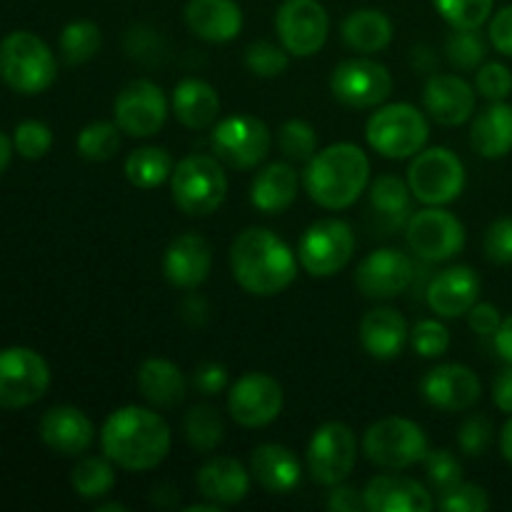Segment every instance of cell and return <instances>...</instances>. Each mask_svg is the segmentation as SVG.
Masks as SVG:
<instances>
[{
    "mask_svg": "<svg viewBox=\"0 0 512 512\" xmlns=\"http://www.w3.org/2000/svg\"><path fill=\"white\" fill-rule=\"evenodd\" d=\"M173 433L165 418L143 405H125L113 410L100 430V448L105 458L130 473L153 470L168 458Z\"/></svg>",
    "mask_w": 512,
    "mask_h": 512,
    "instance_id": "1",
    "label": "cell"
},
{
    "mask_svg": "<svg viewBox=\"0 0 512 512\" xmlns=\"http://www.w3.org/2000/svg\"><path fill=\"white\" fill-rule=\"evenodd\" d=\"M295 253L268 228H248L230 245V270L245 293L273 298L290 288L298 275Z\"/></svg>",
    "mask_w": 512,
    "mask_h": 512,
    "instance_id": "2",
    "label": "cell"
},
{
    "mask_svg": "<svg viewBox=\"0 0 512 512\" xmlns=\"http://www.w3.org/2000/svg\"><path fill=\"white\" fill-rule=\"evenodd\" d=\"M368 183L370 160L355 143L328 145L305 163V193L325 210H345L355 205Z\"/></svg>",
    "mask_w": 512,
    "mask_h": 512,
    "instance_id": "3",
    "label": "cell"
},
{
    "mask_svg": "<svg viewBox=\"0 0 512 512\" xmlns=\"http://www.w3.org/2000/svg\"><path fill=\"white\" fill-rule=\"evenodd\" d=\"M170 193L178 210L193 218H205L225 203L228 175L213 155H185L170 175Z\"/></svg>",
    "mask_w": 512,
    "mask_h": 512,
    "instance_id": "4",
    "label": "cell"
},
{
    "mask_svg": "<svg viewBox=\"0 0 512 512\" xmlns=\"http://www.w3.org/2000/svg\"><path fill=\"white\" fill-rule=\"evenodd\" d=\"M58 63L48 45L28 30H15L0 43V78L15 93L35 95L53 85Z\"/></svg>",
    "mask_w": 512,
    "mask_h": 512,
    "instance_id": "5",
    "label": "cell"
},
{
    "mask_svg": "<svg viewBox=\"0 0 512 512\" xmlns=\"http://www.w3.org/2000/svg\"><path fill=\"white\" fill-rule=\"evenodd\" d=\"M370 148L390 160H405L418 155L430 138L425 115L410 103L378 105L365 125Z\"/></svg>",
    "mask_w": 512,
    "mask_h": 512,
    "instance_id": "6",
    "label": "cell"
},
{
    "mask_svg": "<svg viewBox=\"0 0 512 512\" xmlns=\"http://www.w3.org/2000/svg\"><path fill=\"white\" fill-rule=\"evenodd\" d=\"M428 435L408 418H383L363 435V453L385 470H405L428 455Z\"/></svg>",
    "mask_w": 512,
    "mask_h": 512,
    "instance_id": "7",
    "label": "cell"
},
{
    "mask_svg": "<svg viewBox=\"0 0 512 512\" xmlns=\"http://www.w3.org/2000/svg\"><path fill=\"white\" fill-rule=\"evenodd\" d=\"M408 185L413 198L423 205H448L460 198L465 188V165L450 148H428L413 155L408 168Z\"/></svg>",
    "mask_w": 512,
    "mask_h": 512,
    "instance_id": "8",
    "label": "cell"
},
{
    "mask_svg": "<svg viewBox=\"0 0 512 512\" xmlns=\"http://www.w3.org/2000/svg\"><path fill=\"white\" fill-rule=\"evenodd\" d=\"M210 145L220 163L235 170H253L268 158L273 148V133L263 120L253 115H230L210 133Z\"/></svg>",
    "mask_w": 512,
    "mask_h": 512,
    "instance_id": "9",
    "label": "cell"
},
{
    "mask_svg": "<svg viewBox=\"0 0 512 512\" xmlns=\"http://www.w3.org/2000/svg\"><path fill=\"white\" fill-rule=\"evenodd\" d=\"M308 473L318 485L333 488V485L345 483L358 463V438L353 428L340 420L320 425L308 443Z\"/></svg>",
    "mask_w": 512,
    "mask_h": 512,
    "instance_id": "10",
    "label": "cell"
},
{
    "mask_svg": "<svg viewBox=\"0 0 512 512\" xmlns=\"http://www.w3.org/2000/svg\"><path fill=\"white\" fill-rule=\"evenodd\" d=\"M355 255V233L345 220L325 218L310 225L298 243V260L305 273L330 278Z\"/></svg>",
    "mask_w": 512,
    "mask_h": 512,
    "instance_id": "11",
    "label": "cell"
},
{
    "mask_svg": "<svg viewBox=\"0 0 512 512\" xmlns=\"http://www.w3.org/2000/svg\"><path fill=\"white\" fill-rule=\"evenodd\" d=\"M405 238L410 250L428 263H445L455 258L465 245V225L458 215L443 210V205H428L405 223Z\"/></svg>",
    "mask_w": 512,
    "mask_h": 512,
    "instance_id": "12",
    "label": "cell"
},
{
    "mask_svg": "<svg viewBox=\"0 0 512 512\" xmlns=\"http://www.w3.org/2000/svg\"><path fill=\"white\" fill-rule=\"evenodd\" d=\"M50 385V368L30 348L0 350V408L18 410L38 403Z\"/></svg>",
    "mask_w": 512,
    "mask_h": 512,
    "instance_id": "13",
    "label": "cell"
},
{
    "mask_svg": "<svg viewBox=\"0 0 512 512\" xmlns=\"http://www.w3.org/2000/svg\"><path fill=\"white\" fill-rule=\"evenodd\" d=\"M280 45L295 58L320 53L330 33L328 10L318 0H285L275 13Z\"/></svg>",
    "mask_w": 512,
    "mask_h": 512,
    "instance_id": "14",
    "label": "cell"
},
{
    "mask_svg": "<svg viewBox=\"0 0 512 512\" xmlns=\"http://www.w3.org/2000/svg\"><path fill=\"white\" fill-rule=\"evenodd\" d=\"M330 90L350 108H378L393 93V75L378 60L350 58L335 65Z\"/></svg>",
    "mask_w": 512,
    "mask_h": 512,
    "instance_id": "15",
    "label": "cell"
},
{
    "mask_svg": "<svg viewBox=\"0 0 512 512\" xmlns=\"http://www.w3.org/2000/svg\"><path fill=\"white\" fill-rule=\"evenodd\" d=\"M168 98L153 80H130L113 103L115 123L130 138H150L168 120Z\"/></svg>",
    "mask_w": 512,
    "mask_h": 512,
    "instance_id": "16",
    "label": "cell"
},
{
    "mask_svg": "<svg viewBox=\"0 0 512 512\" xmlns=\"http://www.w3.org/2000/svg\"><path fill=\"white\" fill-rule=\"evenodd\" d=\"M283 385L268 373H245L228 390V413L243 428H265L283 413Z\"/></svg>",
    "mask_w": 512,
    "mask_h": 512,
    "instance_id": "17",
    "label": "cell"
},
{
    "mask_svg": "<svg viewBox=\"0 0 512 512\" xmlns=\"http://www.w3.org/2000/svg\"><path fill=\"white\" fill-rule=\"evenodd\" d=\"M415 280V263L398 248H378L360 260L355 285L365 298L390 300L403 295Z\"/></svg>",
    "mask_w": 512,
    "mask_h": 512,
    "instance_id": "18",
    "label": "cell"
},
{
    "mask_svg": "<svg viewBox=\"0 0 512 512\" xmlns=\"http://www.w3.org/2000/svg\"><path fill=\"white\" fill-rule=\"evenodd\" d=\"M420 393L433 408L445 410V413H463L478 403L483 385L468 365L443 363L425 373Z\"/></svg>",
    "mask_w": 512,
    "mask_h": 512,
    "instance_id": "19",
    "label": "cell"
},
{
    "mask_svg": "<svg viewBox=\"0 0 512 512\" xmlns=\"http://www.w3.org/2000/svg\"><path fill=\"white\" fill-rule=\"evenodd\" d=\"M368 512H430L435 498L423 483L398 473H383L368 480L363 490Z\"/></svg>",
    "mask_w": 512,
    "mask_h": 512,
    "instance_id": "20",
    "label": "cell"
},
{
    "mask_svg": "<svg viewBox=\"0 0 512 512\" xmlns=\"http://www.w3.org/2000/svg\"><path fill=\"white\" fill-rule=\"evenodd\" d=\"M423 103L430 118L440 125H463L475 113L478 95L465 78L453 73L430 75L423 90Z\"/></svg>",
    "mask_w": 512,
    "mask_h": 512,
    "instance_id": "21",
    "label": "cell"
},
{
    "mask_svg": "<svg viewBox=\"0 0 512 512\" xmlns=\"http://www.w3.org/2000/svg\"><path fill=\"white\" fill-rule=\"evenodd\" d=\"M210 270H213V248L203 235L183 233L165 250L163 273L173 288H198L208 280Z\"/></svg>",
    "mask_w": 512,
    "mask_h": 512,
    "instance_id": "22",
    "label": "cell"
},
{
    "mask_svg": "<svg viewBox=\"0 0 512 512\" xmlns=\"http://www.w3.org/2000/svg\"><path fill=\"white\" fill-rule=\"evenodd\" d=\"M40 438L55 453L65 458H78L88 453L95 443V425L83 410L73 405H58L50 408L40 420Z\"/></svg>",
    "mask_w": 512,
    "mask_h": 512,
    "instance_id": "23",
    "label": "cell"
},
{
    "mask_svg": "<svg viewBox=\"0 0 512 512\" xmlns=\"http://www.w3.org/2000/svg\"><path fill=\"white\" fill-rule=\"evenodd\" d=\"M430 310L438 318H460L480 298V278L470 265H450L430 280L425 293Z\"/></svg>",
    "mask_w": 512,
    "mask_h": 512,
    "instance_id": "24",
    "label": "cell"
},
{
    "mask_svg": "<svg viewBox=\"0 0 512 512\" xmlns=\"http://www.w3.org/2000/svg\"><path fill=\"white\" fill-rule=\"evenodd\" d=\"M195 485L205 500H213V503L228 508V505H238L248 498L250 473L240 460L218 455V458H210L208 463L200 465Z\"/></svg>",
    "mask_w": 512,
    "mask_h": 512,
    "instance_id": "25",
    "label": "cell"
},
{
    "mask_svg": "<svg viewBox=\"0 0 512 512\" xmlns=\"http://www.w3.org/2000/svg\"><path fill=\"white\" fill-rule=\"evenodd\" d=\"M250 473L273 495H288L303 480L298 455L280 443H263L250 455Z\"/></svg>",
    "mask_w": 512,
    "mask_h": 512,
    "instance_id": "26",
    "label": "cell"
},
{
    "mask_svg": "<svg viewBox=\"0 0 512 512\" xmlns=\"http://www.w3.org/2000/svg\"><path fill=\"white\" fill-rule=\"evenodd\" d=\"M185 23L208 43H228L243 30V10L235 0H188Z\"/></svg>",
    "mask_w": 512,
    "mask_h": 512,
    "instance_id": "27",
    "label": "cell"
},
{
    "mask_svg": "<svg viewBox=\"0 0 512 512\" xmlns=\"http://www.w3.org/2000/svg\"><path fill=\"white\" fill-rule=\"evenodd\" d=\"M408 338V323L395 308H373L360 320V343L375 360L400 358Z\"/></svg>",
    "mask_w": 512,
    "mask_h": 512,
    "instance_id": "28",
    "label": "cell"
},
{
    "mask_svg": "<svg viewBox=\"0 0 512 512\" xmlns=\"http://www.w3.org/2000/svg\"><path fill=\"white\" fill-rule=\"evenodd\" d=\"M170 108L180 125L188 130H205L218 120L220 95L208 80L185 78L175 85Z\"/></svg>",
    "mask_w": 512,
    "mask_h": 512,
    "instance_id": "29",
    "label": "cell"
},
{
    "mask_svg": "<svg viewBox=\"0 0 512 512\" xmlns=\"http://www.w3.org/2000/svg\"><path fill=\"white\" fill-rule=\"evenodd\" d=\"M138 390L150 405L155 408H178L188 393V383H185L183 370L175 363L165 358H148L140 363L138 375Z\"/></svg>",
    "mask_w": 512,
    "mask_h": 512,
    "instance_id": "30",
    "label": "cell"
},
{
    "mask_svg": "<svg viewBox=\"0 0 512 512\" xmlns=\"http://www.w3.org/2000/svg\"><path fill=\"white\" fill-rule=\"evenodd\" d=\"M298 173L290 163H270L253 178L250 203L265 215H278L288 210L298 198Z\"/></svg>",
    "mask_w": 512,
    "mask_h": 512,
    "instance_id": "31",
    "label": "cell"
},
{
    "mask_svg": "<svg viewBox=\"0 0 512 512\" xmlns=\"http://www.w3.org/2000/svg\"><path fill=\"white\" fill-rule=\"evenodd\" d=\"M470 145L488 160L505 158L512 150V105L495 100L480 110L470 128Z\"/></svg>",
    "mask_w": 512,
    "mask_h": 512,
    "instance_id": "32",
    "label": "cell"
},
{
    "mask_svg": "<svg viewBox=\"0 0 512 512\" xmlns=\"http://www.w3.org/2000/svg\"><path fill=\"white\" fill-rule=\"evenodd\" d=\"M370 208L385 230L400 228L413 215V190L408 180L388 173L370 183Z\"/></svg>",
    "mask_w": 512,
    "mask_h": 512,
    "instance_id": "33",
    "label": "cell"
},
{
    "mask_svg": "<svg viewBox=\"0 0 512 512\" xmlns=\"http://www.w3.org/2000/svg\"><path fill=\"white\" fill-rule=\"evenodd\" d=\"M343 40L358 53H380L393 40V20L378 8H360L343 20Z\"/></svg>",
    "mask_w": 512,
    "mask_h": 512,
    "instance_id": "34",
    "label": "cell"
},
{
    "mask_svg": "<svg viewBox=\"0 0 512 512\" xmlns=\"http://www.w3.org/2000/svg\"><path fill=\"white\" fill-rule=\"evenodd\" d=\"M173 168L175 163L170 153L158 145H145L125 158V178L140 190H153L163 185L173 175Z\"/></svg>",
    "mask_w": 512,
    "mask_h": 512,
    "instance_id": "35",
    "label": "cell"
},
{
    "mask_svg": "<svg viewBox=\"0 0 512 512\" xmlns=\"http://www.w3.org/2000/svg\"><path fill=\"white\" fill-rule=\"evenodd\" d=\"M183 435L198 453H213L225 438V423L218 408L208 403L193 405L183 418Z\"/></svg>",
    "mask_w": 512,
    "mask_h": 512,
    "instance_id": "36",
    "label": "cell"
},
{
    "mask_svg": "<svg viewBox=\"0 0 512 512\" xmlns=\"http://www.w3.org/2000/svg\"><path fill=\"white\" fill-rule=\"evenodd\" d=\"M110 458H83L73 468L70 483L83 500H100L115 488V468Z\"/></svg>",
    "mask_w": 512,
    "mask_h": 512,
    "instance_id": "37",
    "label": "cell"
},
{
    "mask_svg": "<svg viewBox=\"0 0 512 512\" xmlns=\"http://www.w3.org/2000/svg\"><path fill=\"white\" fill-rule=\"evenodd\" d=\"M100 45H103V33L93 20H73L60 33V53L70 65H83L93 60Z\"/></svg>",
    "mask_w": 512,
    "mask_h": 512,
    "instance_id": "38",
    "label": "cell"
},
{
    "mask_svg": "<svg viewBox=\"0 0 512 512\" xmlns=\"http://www.w3.org/2000/svg\"><path fill=\"white\" fill-rule=\"evenodd\" d=\"M120 133L118 123H110V120H95V123L85 125L78 133V153L85 160H93V163H105V160L115 158L120 150Z\"/></svg>",
    "mask_w": 512,
    "mask_h": 512,
    "instance_id": "39",
    "label": "cell"
},
{
    "mask_svg": "<svg viewBox=\"0 0 512 512\" xmlns=\"http://www.w3.org/2000/svg\"><path fill=\"white\" fill-rule=\"evenodd\" d=\"M445 53L458 70H478L488 53V45L480 35V28H453L445 43Z\"/></svg>",
    "mask_w": 512,
    "mask_h": 512,
    "instance_id": "40",
    "label": "cell"
},
{
    "mask_svg": "<svg viewBox=\"0 0 512 512\" xmlns=\"http://www.w3.org/2000/svg\"><path fill=\"white\" fill-rule=\"evenodd\" d=\"M278 145L290 163H310L318 153V133L305 120H288L278 130Z\"/></svg>",
    "mask_w": 512,
    "mask_h": 512,
    "instance_id": "41",
    "label": "cell"
},
{
    "mask_svg": "<svg viewBox=\"0 0 512 512\" xmlns=\"http://www.w3.org/2000/svg\"><path fill=\"white\" fill-rule=\"evenodd\" d=\"M495 0H433L435 10L453 28H480L493 15Z\"/></svg>",
    "mask_w": 512,
    "mask_h": 512,
    "instance_id": "42",
    "label": "cell"
},
{
    "mask_svg": "<svg viewBox=\"0 0 512 512\" xmlns=\"http://www.w3.org/2000/svg\"><path fill=\"white\" fill-rule=\"evenodd\" d=\"M425 475H428L430 488L443 495L458 483H463V463L448 448L428 450V455H425Z\"/></svg>",
    "mask_w": 512,
    "mask_h": 512,
    "instance_id": "43",
    "label": "cell"
},
{
    "mask_svg": "<svg viewBox=\"0 0 512 512\" xmlns=\"http://www.w3.org/2000/svg\"><path fill=\"white\" fill-rule=\"evenodd\" d=\"M245 65L258 78H278L288 70L290 53L283 45L258 40V43H250L248 50H245Z\"/></svg>",
    "mask_w": 512,
    "mask_h": 512,
    "instance_id": "44",
    "label": "cell"
},
{
    "mask_svg": "<svg viewBox=\"0 0 512 512\" xmlns=\"http://www.w3.org/2000/svg\"><path fill=\"white\" fill-rule=\"evenodd\" d=\"M410 345L420 358H440L450 348V330L440 320H418L410 330Z\"/></svg>",
    "mask_w": 512,
    "mask_h": 512,
    "instance_id": "45",
    "label": "cell"
},
{
    "mask_svg": "<svg viewBox=\"0 0 512 512\" xmlns=\"http://www.w3.org/2000/svg\"><path fill=\"white\" fill-rule=\"evenodd\" d=\"M13 145L25 160H38L43 158L50 150V145H53V133H50L48 125L40 123V120H25V123H20L18 128H15Z\"/></svg>",
    "mask_w": 512,
    "mask_h": 512,
    "instance_id": "46",
    "label": "cell"
},
{
    "mask_svg": "<svg viewBox=\"0 0 512 512\" xmlns=\"http://www.w3.org/2000/svg\"><path fill=\"white\" fill-rule=\"evenodd\" d=\"M438 505L445 512H485L490 508V495L475 483H458L440 495Z\"/></svg>",
    "mask_w": 512,
    "mask_h": 512,
    "instance_id": "47",
    "label": "cell"
},
{
    "mask_svg": "<svg viewBox=\"0 0 512 512\" xmlns=\"http://www.w3.org/2000/svg\"><path fill=\"white\" fill-rule=\"evenodd\" d=\"M493 423L485 415H470L463 425H460L458 443L468 458H480L490 450L493 445Z\"/></svg>",
    "mask_w": 512,
    "mask_h": 512,
    "instance_id": "48",
    "label": "cell"
},
{
    "mask_svg": "<svg viewBox=\"0 0 512 512\" xmlns=\"http://www.w3.org/2000/svg\"><path fill=\"white\" fill-rule=\"evenodd\" d=\"M475 90L490 103L505 100L512 93V70L503 63H485L475 75Z\"/></svg>",
    "mask_w": 512,
    "mask_h": 512,
    "instance_id": "49",
    "label": "cell"
},
{
    "mask_svg": "<svg viewBox=\"0 0 512 512\" xmlns=\"http://www.w3.org/2000/svg\"><path fill=\"white\" fill-rule=\"evenodd\" d=\"M485 258L495 265L512 263V218H500L485 230Z\"/></svg>",
    "mask_w": 512,
    "mask_h": 512,
    "instance_id": "50",
    "label": "cell"
},
{
    "mask_svg": "<svg viewBox=\"0 0 512 512\" xmlns=\"http://www.w3.org/2000/svg\"><path fill=\"white\" fill-rule=\"evenodd\" d=\"M193 385L198 393L203 395H220L225 388H228V368L215 360H205L195 368L193 373Z\"/></svg>",
    "mask_w": 512,
    "mask_h": 512,
    "instance_id": "51",
    "label": "cell"
},
{
    "mask_svg": "<svg viewBox=\"0 0 512 512\" xmlns=\"http://www.w3.org/2000/svg\"><path fill=\"white\" fill-rule=\"evenodd\" d=\"M468 325L470 330H473L475 335H483V338H490L500 330V325H503V315H500V310L495 308V305L490 303H475L473 308L468 310Z\"/></svg>",
    "mask_w": 512,
    "mask_h": 512,
    "instance_id": "52",
    "label": "cell"
},
{
    "mask_svg": "<svg viewBox=\"0 0 512 512\" xmlns=\"http://www.w3.org/2000/svg\"><path fill=\"white\" fill-rule=\"evenodd\" d=\"M490 43L498 53L512 58V5H505L490 18Z\"/></svg>",
    "mask_w": 512,
    "mask_h": 512,
    "instance_id": "53",
    "label": "cell"
},
{
    "mask_svg": "<svg viewBox=\"0 0 512 512\" xmlns=\"http://www.w3.org/2000/svg\"><path fill=\"white\" fill-rule=\"evenodd\" d=\"M328 510L333 512H360L365 510L363 490L353 488V485H333V490L328 493V500H325Z\"/></svg>",
    "mask_w": 512,
    "mask_h": 512,
    "instance_id": "54",
    "label": "cell"
},
{
    "mask_svg": "<svg viewBox=\"0 0 512 512\" xmlns=\"http://www.w3.org/2000/svg\"><path fill=\"white\" fill-rule=\"evenodd\" d=\"M493 403L498 405V410H503V413L512 415V363L503 370V373L498 375V378H495Z\"/></svg>",
    "mask_w": 512,
    "mask_h": 512,
    "instance_id": "55",
    "label": "cell"
},
{
    "mask_svg": "<svg viewBox=\"0 0 512 512\" xmlns=\"http://www.w3.org/2000/svg\"><path fill=\"white\" fill-rule=\"evenodd\" d=\"M180 313H183V318L188 320L190 325H203L205 318H208V305H205V300L198 298V295H188V298L183 300V305H180Z\"/></svg>",
    "mask_w": 512,
    "mask_h": 512,
    "instance_id": "56",
    "label": "cell"
},
{
    "mask_svg": "<svg viewBox=\"0 0 512 512\" xmlns=\"http://www.w3.org/2000/svg\"><path fill=\"white\" fill-rule=\"evenodd\" d=\"M495 350L500 353V358L512 363V315L503 320L500 330L495 333Z\"/></svg>",
    "mask_w": 512,
    "mask_h": 512,
    "instance_id": "57",
    "label": "cell"
},
{
    "mask_svg": "<svg viewBox=\"0 0 512 512\" xmlns=\"http://www.w3.org/2000/svg\"><path fill=\"white\" fill-rule=\"evenodd\" d=\"M500 450H503V458L512 465V418L505 423L503 433H500Z\"/></svg>",
    "mask_w": 512,
    "mask_h": 512,
    "instance_id": "58",
    "label": "cell"
},
{
    "mask_svg": "<svg viewBox=\"0 0 512 512\" xmlns=\"http://www.w3.org/2000/svg\"><path fill=\"white\" fill-rule=\"evenodd\" d=\"M10 155H13V143L8 140V135L0 133V173L8 168L10 163Z\"/></svg>",
    "mask_w": 512,
    "mask_h": 512,
    "instance_id": "59",
    "label": "cell"
},
{
    "mask_svg": "<svg viewBox=\"0 0 512 512\" xmlns=\"http://www.w3.org/2000/svg\"><path fill=\"white\" fill-rule=\"evenodd\" d=\"M183 510H185V512H220V510H223V505H218V503H213V500H208V503L185 505Z\"/></svg>",
    "mask_w": 512,
    "mask_h": 512,
    "instance_id": "60",
    "label": "cell"
},
{
    "mask_svg": "<svg viewBox=\"0 0 512 512\" xmlns=\"http://www.w3.org/2000/svg\"><path fill=\"white\" fill-rule=\"evenodd\" d=\"M128 510V505L123 503H100L98 505V512H125Z\"/></svg>",
    "mask_w": 512,
    "mask_h": 512,
    "instance_id": "61",
    "label": "cell"
}]
</instances>
